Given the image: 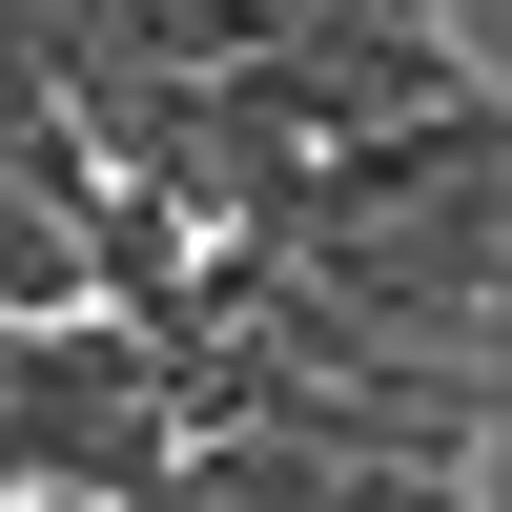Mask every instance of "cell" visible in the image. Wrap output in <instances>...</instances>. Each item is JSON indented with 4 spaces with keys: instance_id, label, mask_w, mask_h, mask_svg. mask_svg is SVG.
Wrapping results in <instances>:
<instances>
[{
    "instance_id": "3957f363",
    "label": "cell",
    "mask_w": 512,
    "mask_h": 512,
    "mask_svg": "<svg viewBox=\"0 0 512 512\" xmlns=\"http://www.w3.org/2000/svg\"><path fill=\"white\" fill-rule=\"evenodd\" d=\"M0 390H21V328H0Z\"/></svg>"
},
{
    "instance_id": "7a4b0ae2",
    "label": "cell",
    "mask_w": 512,
    "mask_h": 512,
    "mask_svg": "<svg viewBox=\"0 0 512 512\" xmlns=\"http://www.w3.org/2000/svg\"><path fill=\"white\" fill-rule=\"evenodd\" d=\"M369 21H431V0H205V62H287V41H369Z\"/></svg>"
},
{
    "instance_id": "6da1fadb",
    "label": "cell",
    "mask_w": 512,
    "mask_h": 512,
    "mask_svg": "<svg viewBox=\"0 0 512 512\" xmlns=\"http://www.w3.org/2000/svg\"><path fill=\"white\" fill-rule=\"evenodd\" d=\"M164 512H472V472H390V451H287V431H226L185 451Z\"/></svg>"
}]
</instances>
